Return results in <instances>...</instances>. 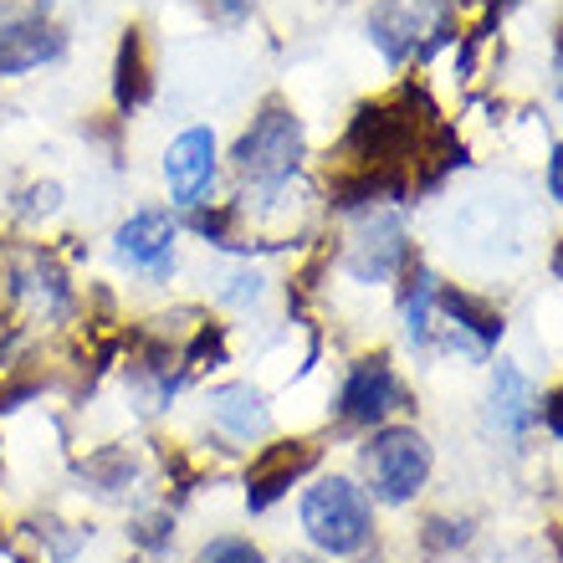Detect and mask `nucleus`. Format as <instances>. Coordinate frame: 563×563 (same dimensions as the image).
<instances>
[{
    "mask_svg": "<svg viewBox=\"0 0 563 563\" xmlns=\"http://www.w3.org/2000/svg\"><path fill=\"white\" fill-rule=\"evenodd\" d=\"M297 164H302V123L282 98H267L231 144V175L241 190H267V185H287Z\"/></svg>",
    "mask_w": 563,
    "mask_h": 563,
    "instance_id": "f257e3e1",
    "label": "nucleus"
},
{
    "mask_svg": "<svg viewBox=\"0 0 563 563\" xmlns=\"http://www.w3.org/2000/svg\"><path fill=\"white\" fill-rule=\"evenodd\" d=\"M302 533L312 538V549L328 559H354L369 549L374 538V512L369 497L349 476H318L302 492Z\"/></svg>",
    "mask_w": 563,
    "mask_h": 563,
    "instance_id": "f03ea898",
    "label": "nucleus"
},
{
    "mask_svg": "<svg viewBox=\"0 0 563 563\" xmlns=\"http://www.w3.org/2000/svg\"><path fill=\"white\" fill-rule=\"evenodd\" d=\"M179 236H185V225H179L175 210L144 206L113 225V262H119L129 277L159 287V282H169L179 267Z\"/></svg>",
    "mask_w": 563,
    "mask_h": 563,
    "instance_id": "7ed1b4c3",
    "label": "nucleus"
},
{
    "mask_svg": "<svg viewBox=\"0 0 563 563\" xmlns=\"http://www.w3.org/2000/svg\"><path fill=\"white\" fill-rule=\"evenodd\" d=\"M164 195L169 206L195 216V210L216 206V179H221V139L210 123H190L179 129L164 148Z\"/></svg>",
    "mask_w": 563,
    "mask_h": 563,
    "instance_id": "20e7f679",
    "label": "nucleus"
},
{
    "mask_svg": "<svg viewBox=\"0 0 563 563\" xmlns=\"http://www.w3.org/2000/svg\"><path fill=\"white\" fill-rule=\"evenodd\" d=\"M364 472H369L374 497L385 503H410L430 476V445L420 430L389 426L374 435V445L364 451Z\"/></svg>",
    "mask_w": 563,
    "mask_h": 563,
    "instance_id": "39448f33",
    "label": "nucleus"
},
{
    "mask_svg": "<svg viewBox=\"0 0 563 563\" xmlns=\"http://www.w3.org/2000/svg\"><path fill=\"white\" fill-rule=\"evenodd\" d=\"M206 426L225 445H262L272 435V405L246 379H225L206 389Z\"/></svg>",
    "mask_w": 563,
    "mask_h": 563,
    "instance_id": "423d86ee",
    "label": "nucleus"
},
{
    "mask_svg": "<svg viewBox=\"0 0 563 563\" xmlns=\"http://www.w3.org/2000/svg\"><path fill=\"white\" fill-rule=\"evenodd\" d=\"M389 410H400V379L389 369V358H358L339 389V416L349 426H374Z\"/></svg>",
    "mask_w": 563,
    "mask_h": 563,
    "instance_id": "0eeeda50",
    "label": "nucleus"
},
{
    "mask_svg": "<svg viewBox=\"0 0 563 563\" xmlns=\"http://www.w3.org/2000/svg\"><path fill=\"white\" fill-rule=\"evenodd\" d=\"M318 451L308 441H272V445H256L252 456V472H246V507L252 512H267L277 503L282 492L292 487L297 476L308 472Z\"/></svg>",
    "mask_w": 563,
    "mask_h": 563,
    "instance_id": "6e6552de",
    "label": "nucleus"
},
{
    "mask_svg": "<svg viewBox=\"0 0 563 563\" xmlns=\"http://www.w3.org/2000/svg\"><path fill=\"white\" fill-rule=\"evenodd\" d=\"M435 21H441V0H385L374 11V42L400 62L416 52V42H426V31H435Z\"/></svg>",
    "mask_w": 563,
    "mask_h": 563,
    "instance_id": "1a4fd4ad",
    "label": "nucleus"
},
{
    "mask_svg": "<svg viewBox=\"0 0 563 563\" xmlns=\"http://www.w3.org/2000/svg\"><path fill=\"white\" fill-rule=\"evenodd\" d=\"M67 57V31L52 21H36L26 31H11L0 36V77H26V73H42L52 62Z\"/></svg>",
    "mask_w": 563,
    "mask_h": 563,
    "instance_id": "9d476101",
    "label": "nucleus"
},
{
    "mask_svg": "<svg viewBox=\"0 0 563 563\" xmlns=\"http://www.w3.org/2000/svg\"><path fill=\"white\" fill-rule=\"evenodd\" d=\"M154 98V57H148L144 31L129 26L119 42V57H113V103L119 113H134Z\"/></svg>",
    "mask_w": 563,
    "mask_h": 563,
    "instance_id": "9b49d317",
    "label": "nucleus"
},
{
    "mask_svg": "<svg viewBox=\"0 0 563 563\" xmlns=\"http://www.w3.org/2000/svg\"><path fill=\"white\" fill-rule=\"evenodd\" d=\"M400 262V225L395 221H369L354 236V252H349V267L364 282H385Z\"/></svg>",
    "mask_w": 563,
    "mask_h": 563,
    "instance_id": "f8f14e48",
    "label": "nucleus"
},
{
    "mask_svg": "<svg viewBox=\"0 0 563 563\" xmlns=\"http://www.w3.org/2000/svg\"><path fill=\"white\" fill-rule=\"evenodd\" d=\"M528 420H533V389L512 364H497V374H492V426L518 441Z\"/></svg>",
    "mask_w": 563,
    "mask_h": 563,
    "instance_id": "ddd939ff",
    "label": "nucleus"
},
{
    "mask_svg": "<svg viewBox=\"0 0 563 563\" xmlns=\"http://www.w3.org/2000/svg\"><path fill=\"white\" fill-rule=\"evenodd\" d=\"M441 308L456 318L461 333H476V349H487V343H497V333H503V318L487 308V302H476L472 292H445Z\"/></svg>",
    "mask_w": 563,
    "mask_h": 563,
    "instance_id": "4468645a",
    "label": "nucleus"
},
{
    "mask_svg": "<svg viewBox=\"0 0 563 563\" xmlns=\"http://www.w3.org/2000/svg\"><path fill=\"white\" fill-rule=\"evenodd\" d=\"M262 292H267V277H262L252 262H241V267H225L221 282H216V297H221L225 308H236V312L256 308V302H262Z\"/></svg>",
    "mask_w": 563,
    "mask_h": 563,
    "instance_id": "2eb2a0df",
    "label": "nucleus"
},
{
    "mask_svg": "<svg viewBox=\"0 0 563 563\" xmlns=\"http://www.w3.org/2000/svg\"><path fill=\"white\" fill-rule=\"evenodd\" d=\"M190 563H267V559H262V549H256L252 538L221 533V538H210V543H200V553Z\"/></svg>",
    "mask_w": 563,
    "mask_h": 563,
    "instance_id": "dca6fc26",
    "label": "nucleus"
},
{
    "mask_svg": "<svg viewBox=\"0 0 563 563\" xmlns=\"http://www.w3.org/2000/svg\"><path fill=\"white\" fill-rule=\"evenodd\" d=\"M57 5L52 0H0V36H11V31H26L36 21H52Z\"/></svg>",
    "mask_w": 563,
    "mask_h": 563,
    "instance_id": "f3484780",
    "label": "nucleus"
},
{
    "mask_svg": "<svg viewBox=\"0 0 563 563\" xmlns=\"http://www.w3.org/2000/svg\"><path fill=\"white\" fill-rule=\"evenodd\" d=\"M31 216V221H42V216H57L62 210V185L57 179H42V185H31V195H26V206H21Z\"/></svg>",
    "mask_w": 563,
    "mask_h": 563,
    "instance_id": "a211bd4d",
    "label": "nucleus"
},
{
    "mask_svg": "<svg viewBox=\"0 0 563 563\" xmlns=\"http://www.w3.org/2000/svg\"><path fill=\"white\" fill-rule=\"evenodd\" d=\"M200 5H206L210 15H221V21H241V15L252 11L256 0H200Z\"/></svg>",
    "mask_w": 563,
    "mask_h": 563,
    "instance_id": "6ab92c4d",
    "label": "nucleus"
},
{
    "mask_svg": "<svg viewBox=\"0 0 563 563\" xmlns=\"http://www.w3.org/2000/svg\"><path fill=\"white\" fill-rule=\"evenodd\" d=\"M549 190L563 200V144L553 148V159H549Z\"/></svg>",
    "mask_w": 563,
    "mask_h": 563,
    "instance_id": "aec40b11",
    "label": "nucleus"
},
{
    "mask_svg": "<svg viewBox=\"0 0 563 563\" xmlns=\"http://www.w3.org/2000/svg\"><path fill=\"white\" fill-rule=\"evenodd\" d=\"M292 563H312V559H292Z\"/></svg>",
    "mask_w": 563,
    "mask_h": 563,
    "instance_id": "412c9836",
    "label": "nucleus"
},
{
    "mask_svg": "<svg viewBox=\"0 0 563 563\" xmlns=\"http://www.w3.org/2000/svg\"><path fill=\"white\" fill-rule=\"evenodd\" d=\"M559 77H563V57H559Z\"/></svg>",
    "mask_w": 563,
    "mask_h": 563,
    "instance_id": "4be33fe9",
    "label": "nucleus"
}]
</instances>
